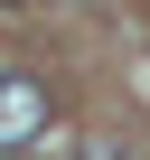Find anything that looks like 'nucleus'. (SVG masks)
<instances>
[{"label":"nucleus","instance_id":"f257e3e1","mask_svg":"<svg viewBox=\"0 0 150 160\" xmlns=\"http://www.w3.org/2000/svg\"><path fill=\"white\" fill-rule=\"evenodd\" d=\"M47 122H56L47 75H28V66H0V151H28Z\"/></svg>","mask_w":150,"mask_h":160},{"label":"nucleus","instance_id":"f03ea898","mask_svg":"<svg viewBox=\"0 0 150 160\" xmlns=\"http://www.w3.org/2000/svg\"><path fill=\"white\" fill-rule=\"evenodd\" d=\"M66 160H122V151H113V141H85V151H66Z\"/></svg>","mask_w":150,"mask_h":160}]
</instances>
